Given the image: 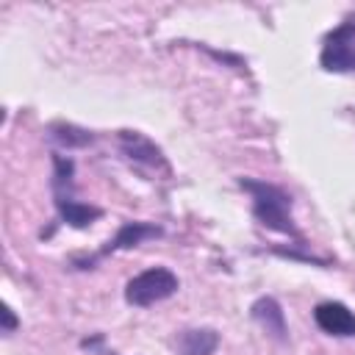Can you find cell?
I'll return each instance as SVG.
<instances>
[{
    "mask_svg": "<svg viewBox=\"0 0 355 355\" xmlns=\"http://www.w3.org/2000/svg\"><path fill=\"white\" fill-rule=\"evenodd\" d=\"M119 147H122L125 158H130L133 164H144L150 169H164L166 166L161 150L147 136H141V133H133V130L119 133Z\"/></svg>",
    "mask_w": 355,
    "mask_h": 355,
    "instance_id": "52a82bcc",
    "label": "cell"
},
{
    "mask_svg": "<svg viewBox=\"0 0 355 355\" xmlns=\"http://www.w3.org/2000/svg\"><path fill=\"white\" fill-rule=\"evenodd\" d=\"M178 275L166 266H150L144 272H139L136 277L128 280L125 286V300L128 305H136V308H147V305H155L161 300H169L175 291H178Z\"/></svg>",
    "mask_w": 355,
    "mask_h": 355,
    "instance_id": "7a4b0ae2",
    "label": "cell"
},
{
    "mask_svg": "<svg viewBox=\"0 0 355 355\" xmlns=\"http://www.w3.org/2000/svg\"><path fill=\"white\" fill-rule=\"evenodd\" d=\"M50 139L58 141L61 147H86V144H92L94 136L89 130L75 128V125H53L50 128Z\"/></svg>",
    "mask_w": 355,
    "mask_h": 355,
    "instance_id": "30bf717a",
    "label": "cell"
},
{
    "mask_svg": "<svg viewBox=\"0 0 355 355\" xmlns=\"http://www.w3.org/2000/svg\"><path fill=\"white\" fill-rule=\"evenodd\" d=\"M313 322L327 336H338V338L355 336V313L344 302H319L313 308Z\"/></svg>",
    "mask_w": 355,
    "mask_h": 355,
    "instance_id": "5b68a950",
    "label": "cell"
},
{
    "mask_svg": "<svg viewBox=\"0 0 355 355\" xmlns=\"http://www.w3.org/2000/svg\"><path fill=\"white\" fill-rule=\"evenodd\" d=\"M180 355H214L219 347V333L214 327H189L175 338Z\"/></svg>",
    "mask_w": 355,
    "mask_h": 355,
    "instance_id": "ba28073f",
    "label": "cell"
},
{
    "mask_svg": "<svg viewBox=\"0 0 355 355\" xmlns=\"http://www.w3.org/2000/svg\"><path fill=\"white\" fill-rule=\"evenodd\" d=\"M0 316H3V333H6V336H8V333H14V330H17V324H19V322H17V316H14V311H11L8 305H3Z\"/></svg>",
    "mask_w": 355,
    "mask_h": 355,
    "instance_id": "8fae6325",
    "label": "cell"
},
{
    "mask_svg": "<svg viewBox=\"0 0 355 355\" xmlns=\"http://www.w3.org/2000/svg\"><path fill=\"white\" fill-rule=\"evenodd\" d=\"M252 319L266 330V336H272L275 341H288V322H286V313L280 308V302L275 297H258L250 308Z\"/></svg>",
    "mask_w": 355,
    "mask_h": 355,
    "instance_id": "8992f818",
    "label": "cell"
},
{
    "mask_svg": "<svg viewBox=\"0 0 355 355\" xmlns=\"http://www.w3.org/2000/svg\"><path fill=\"white\" fill-rule=\"evenodd\" d=\"M239 186L244 191H250V197H252V216L263 227L286 233L291 239H300V233L294 227V219H291V197L280 186H272V183H263V180H244V178L239 180Z\"/></svg>",
    "mask_w": 355,
    "mask_h": 355,
    "instance_id": "6da1fadb",
    "label": "cell"
},
{
    "mask_svg": "<svg viewBox=\"0 0 355 355\" xmlns=\"http://www.w3.org/2000/svg\"><path fill=\"white\" fill-rule=\"evenodd\" d=\"M322 67L330 72H349L355 69V19L336 28L322 47Z\"/></svg>",
    "mask_w": 355,
    "mask_h": 355,
    "instance_id": "3957f363",
    "label": "cell"
},
{
    "mask_svg": "<svg viewBox=\"0 0 355 355\" xmlns=\"http://www.w3.org/2000/svg\"><path fill=\"white\" fill-rule=\"evenodd\" d=\"M161 233H164V230H161L158 225H153V222H125V225L116 230V236H114L94 258L86 261V266L94 263L97 258H105V255L116 252V250H130V247H139V244L147 241V239H158ZM86 266H83V269H86Z\"/></svg>",
    "mask_w": 355,
    "mask_h": 355,
    "instance_id": "277c9868",
    "label": "cell"
},
{
    "mask_svg": "<svg viewBox=\"0 0 355 355\" xmlns=\"http://www.w3.org/2000/svg\"><path fill=\"white\" fill-rule=\"evenodd\" d=\"M55 208H58V216L72 225V227H86L92 225L94 219L103 216V211L97 205H89V202H78L72 194H64V197H55Z\"/></svg>",
    "mask_w": 355,
    "mask_h": 355,
    "instance_id": "9c48e42d",
    "label": "cell"
}]
</instances>
